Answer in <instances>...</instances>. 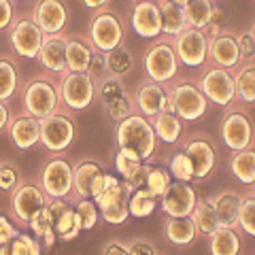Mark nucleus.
<instances>
[{
    "label": "nucleus",
    "instance_id": "1",
    "mask_svg": "<svg viewBox=\"0 0 255 255\" xmlns=\"http://www.w3.org/2000/svg\"><path fill=\"white\" fill-rule=\"evenodd\" d=\"M155 130L153 124L149 122V117L145 115H128L124 117L117 126V145L132 149L136 153L149 162L155 153Z\"/></svg>",
    "mask_w": 255,
    "mask_h": 255
},
{
    "label": "nucleus",
    "instance_id": "2",
    "mask_svg": "<svg viewBox=\"0 0 255 255\" xmlns=\"http://www.w3.org/2000/svg\"><path fill=\"white\" fill-rule=\"evenodd\" d=\"M209 34L202 28H185L172 36V47L177 51V58L185 66H202L209 58Z\"/></svg>",
    "mask_w": 255,
    "mask_h": 255
},
{
    "label": "nucleus",
    "instance_id": "3",
    "mask_svg": "<svg viewBox=\"0 0 255 255\" xmlns=\"http://www.w3.org/2000/svg\"><path fill=\"white\" fill-rule=\"evenodd\" d=\"M145 73L155 83H170L179 73V58L172 43H155L145 53Z\"/></svg>",
    "mask_w": 255,
    "mask_h": 255
},
{
    "label": "nucleus",
    "instance_id": "4",
    "mask_svg": "<svg viewBox=\"0 0 255 255\" xmlns=\"http://www.w3.org/2000/svg\"><path fill=\"white\" fill-rule=\"evenodd\" d=\"M209 98L200 90V85L194 83H179L170 92V109L185 122H196L206 113Z\"/></svg>",
    "mask_w": 255,
    "mask_h": 255
},
{
    "label": "nucleus",
    "instance_id": "5",
    "mask_svg": "<svg viewBox=\"0 0 255 255\" xmlns=\"http://www.w3.org/2000/svg\"><path fill=\"white\" fill-rule=\"evenodd\" d=\"M62 100L73 111H85L94 102L96 81L90 73H70L66 70L62 79Z\"/></svg>",
    "mask_w": 255,
    "mask_h": 255
},
{
    "label": "nucleus",
    "instance_id": "6",
    "mask_svg": "<svg viewBox=\"0 0 255 255\" xmlns=\"http://www.w3.org/2000/svg\"><path fill=\"white\" fill-rule=\"evenodd\" d=\"M90 43L96 51L109 53L124 43V23L113 13H98L90 23Z\"/></svg>",
    "mask_w": 255,
    "mask_h": 255
},
{
    "label": "nucleus",
    "instance_id": "7",
    "mask_svg": "<svg viewBox=\"0 0 255 255\" xmlns=\"http://www.w3.org/2000/svg\"><path fill=\"white\" fill-rule=\"evenodd\" d=\"M200 90L217 107H230L236 100V81L234 75L223 66L209 68L200 79Z\"/></svg>",
    "mask_w": 255,
    "mask_h": 255
},
{
    "label": "nucleus",
    "instance_id": "8",
    "mask_svg": "<svg viewBox=\"0 0 255 255\" xmlns=\"http://www.w3.org/2000/svg\"><path fill=\"white\" fill-rule=\"evenodd\" d=\"M60 102V94L55 90V85L45 81V79H36L30 81L23 90V107H26L28 115L43 119L47 115L55 113Z\"/></svg>",
    "mask_w": 255,
    "mask_h": 255
},
{
    "label": "nucleus",
    "instance_id": "9",
    "mask_svg": "<svg viewBox=\"0 0 255 255\" xmlns=\"http://www.w3.org/2000/svg\"><path fill=\"white\" fill-rule=\"evenodd\" d=\"M43 189L49 198H66L75 191V168L66 159L53 157L43 168Z\"/></svg>",
    "mask_w": 255,
    "mask_h": 255
},
{
    "label": "nucleus",
    "instance_id": "10",
    "mask_svg": "<svg viewBox=\"0 0 255 255\" xmlns=\"http://www.w3.org/2000/svg\"><path fill=\"white\" fill-rule=\"evenodd\" d=\"M75 140V124L66 115L51 113L41 119V142L45 149L60 153L66 151Z\"/></svg>",
    "mask_w": 255,
    "mask_h": 255
},
{
    "label": "nucleus",
    "instance_id": "11",
    "mask_svg": "<svg viewBox=\"0 0 255 255\" xmlns=\"http://www.w3.org/2000/svg\"><path fill=\"white\" fill-rule=\"evenodd\" d=\"M51 198L45 194V189L36 187V185H17L13 189V198H11V209L13 215L21 226H28L30 219L43 209V206L49 204Z\"/></svg>",
    "mask_w": 255,
    "mask_h": 255
},
{
    "label": "nucleus",
    "instance_id": "12",
    "mask_svg": "<svg viewBox=\"0 0 255 255\" xmlns=\"http://www.w3.org/2000/svg\"><path fill=\"white\" fill-rule=\"evenodd\" d=\"M221 138L228 149L241 151L253 147V124L243 113H228L221 124Z\"/></svg>",
    "mask_w": 255,
    "mask_h": 255
},
{
    "label": "nucleus",
    "instance_id": "13",
    "mask_svg": "<svg viewBox=\"0 0 255 255\" xmlns=\"http://www.w3.org/2000/svg\"><path fill=\"white\" fill-rule=\"evenodd\" d=\"M196 202H198V196L194 187L185 181H174L162 196V211L168 217H187L194 211Z\"/></svg>",
    "mask_w": 255,
    "mask_h": 255
},
{
    "label": "nucleus",
    "instance_id": "14",
    "mask_svg": "<svg viewBox=\"0 0 255 255\" xmlns=\"http://www.w3.org/2000/svg\"><path fill=\"white\" fill-rule=\"evenodd\" d=\"M43 30L36 26L34 19H19L11 30V45L21 58L36 60L38 49L43 45Z\"/></svg>",
    "mask_w": 255,
    "mask_h": 255
},
{
    "label": "nucleus",
    "instance_id": "15",
    "mask_svg": "<svg viewBox=\"0 0 255 255\" xmlns=\"http://www.w3.org/2000/svg\"><path fill=\"white\" fill-rule=\"evenodd\" d=\"M32 19L43 30V34H60L68 21V11L62 0H38Z\"/></svg>",
    "mask_w": 255,
    "mask_h": 255
},
{
    "label": "nucleus",
    "instance_id": "16",
    "mask_svg": "<svg viewBox=\"0 0 255 255\" xmlns=\"http://www.w3.org/2000/svg\"><path fill=\"white\" fill-rule=\"evenodd\" d=\"M132 28L142 38H157L162 34V13L153 0H138L132 11Z\"/></svg>",
    "mask_w": 255,
    "mask_h": 255
},
{
    "label": "nucleus",
    "instance_id": "17",
    "mask_svg": "<svg viewBox=\"0 0 255 255\" xmlns=\"http://www.w3.org/2000/svg\"><path fill=\"white\" fill-rule=\"evenodd\" d=\"M49 209L53 215V230H55V234H58V238L64 243L75 241L79 236V232L83 230L77 211L64 202V198H51Z\"/></svg>",
    "mask_w": 255,
    "mask_h": 255
},
{
    "label": "nucleus",
    "instance_id": "18",
    "mask_svg": "<svg viewBox=\"0 0 255 255\" xmlns=\"http://www.w3.org/2000/svg\"><path fill=\"white\" fill-rule=\"evenodd\" d=\"M136 107L140 115L145 117H155L162 111H172L170 109V94L164 90L162 83H142L136 90Z\"/></svg>",
    "mask_w": 255,
    "mask_h": 255
},
{
    "label": "nucleus",
    "instance_id": "19",
    "mask_svg": "<svg viewBox=\"0 0 255 255\" xmlns=\"http://www.w3.org/2000/svg\"><path fill=\"white\" fill-rule=\"evenodd\" d=\"M36 60L51 73H66V38L62 34H45Z\"/></svg>",
    "mask_w": 255,
    "mask_h": 255
},
{
    "label": "nucleus",
    "instance_id": "20",
    "mask_svg": "<svg viewBox=\"0 0 255 255\" xmlns=\"http://www.w3.org/2000/svg\"><path fill=\"white\" fill-rule=\"evenodd\" d=\"M209 55L217 66H223L228 70L236 68L241 64V47H238L236 36L232 34H217L209 41Z\"/></svg>",
    "mask_w": 255,
    "mask_h": 255
},
{
    "label": "nucleus",
    "instance_id": "21",
    "mask_svg": "<svg viewBox=\"0 0 255 255\" xmlns=\"http://www.w3.org/2000/svg\"><path fill=\"white\" fill-rule=\"evenodd\" d=\"M185 153L191 159V166H194V179L202 181L211 174V170L215 168V162H217V153L211 147V142L206 140H191L185 147Z\"/></svg>",
    "mask_w": 255,
    "mask_h": 255
},
{
    "label": "nucleus",
    "instance_id": "22",
    "mask_svg": "<svg viewBox=\"0 0 255 255\" xmlns=\"http://www.w3.org/2000/svg\"><path fill=\"white\" fill-rule=\"evenodd\" d=\"M209 202L213 204L221 226H230V228L238 226V211H241V202H243V196L238 191L232 189L219 191V194L209 198Z\"/></svg>",
    "mask_w": 255,
    "mask_h": 255
},
{
    "label": "nucleus",
    "instance_id": "23",
    "mask_svg": "<svg viewBox=\"0 0 255 255\" xmlns=\"http://www.w3.org/2000/svg\"><path fill=\"white\" fill-rule=\"evenodd\" d=\"M11 140L17 149H32L36 142H41V119L23 115L11 124Z\"/></svg>",
    "mask_w": 255,
    "mask_h": 255
},
{
    "label": "nucleus",
    "instance_id": "24",
    "mask_svg": "<svg viewBox=\"0 0 255 255\" xmlns=\"http://www.w3.org/2000/svg\"><path fill=\"white\" fill-rule=\"evenodd\" d=\"M94 58V45H85L79 38L66 41V68L70 73H87Z\"/></svg>",
    "mask_w": 255,
    "mask_h": 255
},
{
    "label": "nucleus",
    "instance_id": "25",
    "mask_svg": "<svg viewBox=\"0 0 255 255\" xmlns=\"http://www.w3.org/2000/svg\"><path fill=\"white\" fill-rule=\"evenodd\" d=\"M157 4H159V13H162V34L177 36L179 32L189 28L183 4H177L172 0H159Z\"/></svg>",
    "mask_w": 255,
    "mask_h": 255
},
{
    "label": "nucleus",
    "instance_id": "26",
    "mask_svg": "<svg viewBox=\"0 0 255 255\" xmlns=\"http://www.w3.org/2000/svg\"><path fill=\"white\" fill-rule=\"evenodd\" d=\"M151 124H153L155 136L159 140L168 142V145H174L183 132V122L174 111H162L155 117H151Z\"/></svg>",
    "mask_w": 255,
    "mask_h": 255
},
{
    "label": "nucleus",
    "instance_id": "27",
    "mask_svg": "<svg viewBox=\"0 0 255 255\" xmlns=\"http://www.w3.org/2000/svg\"><path fill=\"white\" fill-rule=\"evenodd\" d=\"M196 234L198 230L191 215H187V217H168V221H166V236H168V241L172 245L187 247L194 243Z\"/></svg>",
    "mask_w": 255,
    "mask_h": 255
},
{
    "label": "nucleus",
    "instance_id": "28",
    "mask_svg": "<svg viewBox=\"0 0 255 255\" xmlns=\"http://www.w3.org/2000/svg\"><path fill=\"white\" fill-rule=\"evenodd\" d=\"M183 11H185V19L189 28H202V30H206V26L213 21L215 13H217L213 0H187L183 4Z\"/></svg>",
    "mask_w": 255,
    "mask_h": 255
},
{
    "label": "nucleus",
    "instance_id": "29",
    "mask_svg": "<svg viewBox=\"0 0 255 255\" xmlns=\"http://www.w3.org/2000/svg\"><path fill=\"white\" fill-rule=\"evenodd\" d=\"M230 170L241 183L251 187L255 183V149L247 147L236 151L234 157L230 159Z\"/></svg>",
    "mask_w": 255,
    "mask_h": 255
},
{
    "label": "nucleus",
    "instance_id": "30",
    "mask_svg": "<svg viewBox=\"0 0 255 255\" xmlns=\"http://www.w3.org/2000/svg\"><path fill=\"white\" fill-rule=\"evenodd\" d=\"M211 238V253L215 255H236L241 253V238L234 232V228L230 226H219L213 234H209Z\"/></svg>",
    "mask_w": 255,
    "mask_h": 255
},
{
    "label": "nucleus",
    "instance_id": "31",
    "mask_svg": "<svg viewBox=\"0 0 255 255\" xmlns=\"http://www.w3.org/2000/svg\"><path fill=\"white\" fill-rule=\"evenodd\" d=\"M28 226H30L32 232H34V236L38 238V241H41L43 247H47V249H49V247H53L58 234H55V230H53V215H51L49 204L43 206V209L30 219Z\"/></svg>",
    "mask_w": 255,
    "mask_h": 255
},
{
    "label": "nucleus",
    "instance_id": "32",
    "mask_svg": "<svg viewBox=\"0 0 255 255\" xmlns=\"http://www.w3.org/2000/svg\"><path fill=\"white\" fill-rule=\"evenodd\" d=\"M191 219H194L196 223V230L200 234H213L215 230H217L221 223H219V217H217V213H215L213 209V204L209 200H198L196 206H194V211H191Z\"/></svg>",
    "mask_w": 255,
    "mask_h": 255
},
{
    "label": "nucleus",
    "instance_id": "33",
    "mask_svg": "<svg viewBox=\"0 0 255 255\" xmlns=\"http://www.w3.org/2000/svg\"><path fill=\"white\" fill-rule=\"evenodd\" d=\"M157 200L159 198L153 196L147 187H136L130 194V202H128V206H130V215L132 217H149V215H153V211L157 209Z\"/></svg>",
    "mask_w": 255,
    "mask_h": 255
},
{
    "label": "nucleus",
    "instance_id": "34",
    "mask_svg": "<svg viewBox=\"0 0 255 255\" xmlns=\"http://www.w3.org/2000/svg\"><path fill=\"white\" fill-rule=\"evenodd\" d=\"M236 81V98L247 102V105H255V62L243 66L234 75Z\"/></svg>",
    "mask_w": 255,
    "mask_h": 255
},
{
    "label": "nucleus",
    "instance_id": "35",
    "mask_svg": "<svg viewBox=\"0 0 255 255\" xmlns=\"http://www.w3.org/2000/svg\"><path fill=\"white\" fill-rule=\"evenodd\" d=\"M98 172L100 166L96 162H83L75 168V194L79 198H92V183Z\"/></svg>",
    "mask_w": 255,
    "mask_h": 255
},
{
    "label": "nucleus",
    "instance_id": "36",
    "mask_svg": "<svg viewBox=\"0 0 255 255\" xmlns=\"http://www.w3.org/2000/svg\"><path fill=\"white\" fill-rule=\"evenodd\" d=\"M142 162H145V159H142V157L136 153V151L126 149V147H119L117 155H115V168H117V172L122 174L126 181L138 170V166H140Z\"/></svg>",
    "mask_w": 255,
    "mask_h": 255
},
{
    "label": "nucleus",
    "instance_id": "37",
    "mask_svg": "<svg viewBox=\"0 0 255 255\" xmlns=\"http://www.w3.org/2000/svg\"><path fill=\"white\" fill-rule=\"evenodd\" d=\"M17 90V70L9 60H0V100H9Z\"/></svg>",
    "mask_w": 255,
    "mask_h": 255
},
{
    "label": "nucleus",
    "instance_id": "38",
    "mask_svg": "<svg viewBox=\"0 0 255 255\" xmlns=\"http://www.w3.org/2000/svg\"><path fill=\"white\" fill-rule=\"evenodd\" d=\"M170 177H172V174H170L168 170H164V168H153V166H151L145 187H147L153 196L162 198V196L166 194V189L170 187V183H172V179H170Z\"/></svg>",
    "mask_w": 255,
    "mask_h": 255
},
{
    "label": "nucleus",
    "instance_id": "39",
    "mask_svg": "<svg viewBox=\"0 0 255 255\" xmlns=\"http://www.w3.org/2000/svg\"><path fill=\"white\" fill-rule=\"evenodd\" d=\"M170 174L177 181H185V183L194 181V166H191V159L187 157L185 151L174 153L170 157Z\"/></svg>",
    "mask_w": 255,
    "mask_h": 255
},
{
    "label": "nucleus",
    "instance_id": "40",
    "mask_svg": "<svg viewBox=\"0 0 255 255\" xmlns=\"http://www.w3.org/2000/svg\"><path fill=\"white\" fill-rule=\"evenodd\" d=\"M75 211L79 215V219H81L83 230H92L96 223H98L100 209H98V204H96V200H92V198H81Z\"/></svg>",
    "mask_w": 255,
    "mask_h": 255
},
{
    "label": "nucleus",
    "instance_id": "41",
    "mask_svg": "<svg viewBox=\"0 0 255 255\" xmlns=\"http://www.w3.org/2000/svg\"><path fill=\"white\" fill-rule=\"evenodd\" d=\"M238 226L245 230V234L255 238V196L243 198L241 211H238Z\"/></svg>",
    "mask_w": 255,
    "mask_h": 255
},
{
    "label": "nucleus",
    "instance_id": "42",
    "mask_svg": "<svg viewBox=\"0 0 255 255\" xmlns=\"http://www.w3.org/2000/svg\"><path fill=\"white\" fill-rule=\"evenodd\" d=\"M41 247L43 245L38 241H34L32 236L17 232V236H15L13 241L9 243V251H11V255H38L43 251Z\"/></svg>",
    "mask_w": 255,
    "mask_h": 255
},
{
    "label": "nucleus",
    "instance_id": "43",
    "mask_svg": "<svg viewBox=\"0 0 255 255\" xmlns=\"http://www.w3.org/2000/svg\"><path fill=\"white\" fill-rule=\"evenodd\" d=\"M130 66H132L130 51H126L122 45L115 47L113 51H109V53H107V68H111L113 73L122 75V73H126V70L130 68Z\"/></svg>",
    "mask_w": 255,
    "mask_h": 255
},
{
    "label": "nucleus",
    "instance_id": "44",
    "mask_svg": "<svg viewBox=\"0 0 255 255\" xmlns=\"http://www.w3.org/2000/svg\"><path fill=\"white\" fill-rule=\"evenodd\" d=\"M105 107L109 111V115L113 119H119V122L130 115V100H128L126 96H119V98H115V100L105 102Z\"/></svg>",
    "mask_w": 255,
    "mask_h": 255
},
{
    "label": "nucleus",
    "instance_id": "45",
    "mask_svg": "<svg viewBox=\"0 0 255 255\" xmlns=\"http://www.w3.org/2000/svg\"><path fill=\"white\" fill-rule=\"evenodd\" d=\"M19 183V174L13 166H0V189L2 191H13Z\"/></svg>",
    "mask_w": 255,
    "mask_h": 255
},
{
    "label": "nucleus",
    "instance_id": "46",
    "mask_svg": "<svg viewBox=\"0 0 255 255\" xmlns=\"http://www.w3.org/2000/svg\"><path fill=\"white\" fill-rule=\"evenodd\" d=\"M128 253H132V255H142V253H147V255H157L159 251L155 249V245L151 243V241L138 238V241H134V243L128 245Z\"/></svg>",
    "mask_w": 255,
    "mask_h": 255
},
{
    "label": "nucleus",
    "instance_id": "47",
    "mask_svg": "<svg viewBox=\"0 0 255 255\" xmlns=\"http://www.w3.org/2000/svg\"><path fill=\"white\" fill-rule=\"evenodd\" d=\"M15 236H17V230H15V226L4 217V215H0V247L9 245Z\"/></svg>",
    "mask_w": 255,
    "mask_h": 255
},
{
    "label": "nucleus",
    "instance_id": "48",
    "mask_svg": "<svg viewBox=\"0 0 255 255\" xmlns=\"http://www.w3.org/2000/svg\"><path fill=\"white\" fill-rule=\"evenodd\" d=\"M236 41H238V47H241V55H243V58H249V60L255 58V41H253L251 32H243Z\"/></svg>",
    "mask_w": 255,
    "mask_h": 255
},
{
    "label": "nucleus",
    "instance_id": "49",
    "mask_svg": "<svg viewBox=\"0 0 255 255\" xmlns=\"http://www.w3.org/2000/svg\"><path fill=\"white\" fill-rule=\"evenodd\" d=\"M149 170H151V166L147 162H142L138 166V170L132 174L130 179H128V183H132V187L136 189V187H145V183H147V177H149Z\"/></svg>",
    "mask_w": 255,
    "mask_h": 255
},
{
    "label": "nucleus",
    "instance_id": "50",
    "mask_svg": "<svg viewBox=\"0 0 255 255\" xmlns=\"http://www.w3.org/2000/svg\"><path fill=\"white\" fill-rule=\"evenodd\" d=\"M13 19V2L11 0H0V30L6 28Z\"/></svg>",
    "mask_w": 255,
    "mask_h": 255
},
{
    "label": "nucleus",
    "instance_id": "51",
    "mask_svg": "<svg viewBox=\"0 0 255 255\" xmlns=\"http://www.w3.org/2000/svg\"><path fill=\"white\" fill-rule=\"evenodd\" d=\"M105 187H107V174L100 170V172L94 177V183H92V198L100 196L102 191H105Z\"/></svg>",
    "mask_w": 255,
    "mask_h": 255
},
{
    "label": "nucleus",
    "instance_id": "52",
    "mask_svg": "<svg viewBox=\"0 0 255 255\" xmlns=\"http://www.w3.org/2000/svg\"><path fill=\"white\" fill-rule=\"evenodd\" d=\"M102 253H107V255H111V253H122V255H126L128 253V245L126 243H119V241H111V243L105 245Z\"/></svg>",
    "mask_w": 255,
    "mask_h": 255
},
{
    "label": "nucleus",
    "instance_id": "53",
    "mask_svg": "<svg viewBox=\"0 0 255 255\" xmlns=\"http://www.w3.org/2000/svg\"><path fill=\"white\" fill-rule=\"evenodd\" d=\"M6 124H9V109H6L2 105V100H0V130L6 128Z\"/></svg>",
    "mask_w": 255,
    "mask_h": 255
},
{
    "label": "nucleus",
    "instance_id": "54",
    "mask_svg": "<svg viewBox=\"0 0 255 255\" xmlns=\"http://www.w3.org/2000/svg\"><path fill=\"white\" fill-rule=\"evenodd\" d=\"M85 9H100V6H105L109 0H81Z\"/></svg>",
    "mask_w": 255,
    "mask_h": 255
},
{
    "label": "nucleus",
    "instance_id": "55",
    "mask_svg": "<svg viewBox=\"0 0 255 255\" xmlns=\"http://www.w3.org/2000/svg\"><path fill=\"white\" fill-rule=\"evenodd\" d=\"M172 2H177V4H185L187 0H172Z\"/></svg>",
    "mask_w": 255,
    "mask_h": 255
},
{
    "label": "nucleus",
    "instance_id": "56",
    "mask_svg": "<svg viewBox=\"0 0 255 255\" xmlns=\"http://www.w3.org/2000/svg\"><path fill=\"white\" fill-rule=\"evenodd\" d=\"M251 34H253V41H255V23H253V30H251Z\"/></svg>",
    "mask_w": 255,
    "mask_h": 255
},
{
    "label": "nucleus",
    "instance_id": "57",
    "mask_svg": "<svg viewBox=\"0 0 255 255\" xmlns=\"http://www.w3.org/2000/svg\"><path fill=\"white\" fill-rule=\"evenodd\" d=\"M251 187H253V196H255V183H253V185H251Z\"/></svg>",
    "mask_w": 255,
    "mask_h": 255
},
{
    "label": "nucleus",
    "instance_id": "58",
    "mask_svg": "<svg viewBox=\"0 0 255 255\" xmlns=\"http://www.w3.org/2000/svg\"><path fill=\"white\" fill-rule=\"evenodd\" d=\"M136 2H138V0H136Z\"/></svg>",
    "mask_w": 255,
    "mask_h": 255
}]
</instances>
